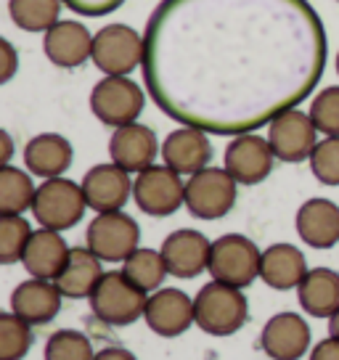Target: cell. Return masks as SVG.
Listing matches in <instances>:
<instances>
[{"label": "cell", "instance_id": "obj_31", "mask_svg": "<svg viewBox=\"0 0 339 360\" xmlns=\"http://www.w3.org/2000/svg\"><path fill=\"white\" fill-rule=\"evenodd\" d=\"M32 347L30 323L16 313L0 315V360H22Z\"/></svg>", "mask_w": 339, "mask_h": 360}, {"label": "cell", "instance_id": "obj_30", "mask_svg": "<svg viewBox=\"0 0 339 360\" xmlns=\"http://www.w3.org/2000/svg\"><path fill=\"white\" fill-rule=\"evenodd\" d=\"M30 238H32V228L22 214H3L0 217V262L3 265L19 262Z\"/></svg>", "mask_w": 339, "mask_h": 360}, {"label": "cell", "instance_id": "obj_17", "mask_svg": "<svg viewBox=\"0 0 339 360\" xmlns=\"http://www.w3.org/2000/svg\"><path fill=\"white\" fill-rule=\"evenodd\" d=\"M260 345L273 360H300L310 347V328L297 313H279L262 326Z\"/></svg>", "mask_w": 339, "mask_h": 360}, {"label": "cell", "instance_id": "obj_1", "mask_svg": "<svg viewBox=\"0 0 339 360\" xmlns=\"http://www.w3.org/2000/svg\"><path fill=\"white\" fill-rule=\"evenodd\" d=\"M143 45L151 101L215 135L297 109L326 67L324 22L307 0H162Z\"/></svg>", "mask_w": 339, "mask_h": 360}, {"label": "cell", "instance_id": "obj_19", "mask_svg": "<svg viewBox=\"0 0 339 360\" xmlns=\"http://www.w3.org/2000/svg\"><path fill=\"white\" fill-rule=\"evenodd\" d=\"M64 294L56 286V281H43V278H30L19 283L11 294V313H16L30 326H43L51 323L61 310Z\"/></svg>", "mask_w": 339, "mask_h": 360}, {"label": "cell", "instance_id": "obj_26", "mask_svg": "<svg viewBox=\"0 0 339 360\" xmlns=\"http://www.w3.org/2000/svg\"><path fill=\"white\" fill-rule=\"evenodd\" d=\"M300 304L313 318H331L339 310V273L328 268L307 270L302 283L297 286Z\"/></svg>", "mask_w": 339, "mask_h": 360}, {"label": "cell", "instance_id": "obj_32", "mask_svg": "<svg viewBox=\"0 0 339 360\" xmlns=\"http://www.w3.org/2000/svg\"><path fill=\"white\" fill-rule=\"evenodd\" d=\"M91 339L79 331H56L46 345V360H93Z\"/></svg>", "mask_w": 339, "mask_h": 360}, {"label": "cell", "instance_id": "obj_36", "mask_svg": "<svg viewBox=\"0 0 339 360\" xmlns=\"http://www.w3.org/2000/svg\"><path fill=\"white\" fill-rule=\"evenodd\" d=\"M0 82H8V79L16 75V64H19V58H16V51H13V45L8 40H0Z\"/></svg>", "mask_w": 339, "mask_h": 360}, {"label": "cell", "instance_id": "obj_15", "mask_svg": "<svg viewBox=\"0 0 339 360\" xmlns=\"http://www.w3.org/2000/svg\"><path fill=\"white\" fill-rule=\"evenodd\" d=\"M159 252L165 257L170 276H175V278H196L199 273L210 268L212 244L199 231L181 228V231H175V233H170L165 238Z\"/></svg>", "mask_w": 339, "mask_h": 360}, {"label": "cell", "instance_id": "obj_14", "mask_svg": "<svg viewBox=\"0 0 339 360\" xmlns=\"http://www.w3.org/2000/svg\"><path fill=\"white\" fill-rule=\"evenodd\" d=\"M143 318L157 337H181L196 323L193 300L181 289H157L148 297Z\"/></svg>", "mask_w": 339, "mask_h": 360}, {"label": "cell", "instance_id": "obj_11", "mask_svg": "<svg viewBox=\"0 0 339 360\" xmlns=\"http://www.w3.org/2000/svg\"><path fill=\"white\" fill-rule=\"evenodd\" d=\"M268 141H271L276 159L297 165V162L310 159L313 154L318 143V127L313 124L310 114L300 112V109H286L271 122Z\"/></svg>", "mask_w": 339, "mask_h": 360}, {"label": "cell", "instance_id": "obj_2", "mask_svg": "<svg viewBox=\"0 0 339 360\" xmlns=\"http://www.w3.org/2000/svg\"><path fill=\"white\" fill-rule=\"evenodd\" d=\"M196 326L210 337H231L247 323L249 304L241 289L220 281L204 283L193 297Z\"/></svg>", "mask_w": 339, "mask_h": 360}, {"label": "cell", "instance_id": "obj_24", "mask_svg": "<svg viewBox=\"0 0 339 360\" xmlns=\"http://www.w3.org/2000/svg\"><path fill=\"white\" fill-rule=\"evenodd\" d=\"M307 276L305 255L292 244H273L262 252L260 278L276 292L297 289Z\"/></svg>", "mask_w": 339, "mask_h": 360}, {"label": "cell", "instance_id": "obj_41", "mask_svg": "<svg viewBox=\"0 0 339 360\" xmlns=\"http://www.w3.org/2000/svg\"><path fill=\"white\" fill-rule=\"evenodd\" d=\"M337 75H339V53H337Z\"/></svg>", "mask_w": 339, "mask_h": 360}, {"label": "cell", "instance_id": "obj_8", "mask_svg": "<svg viewBox=\"0 0 339 360\" xmlns=\"http://www.w3.org/2000/svg\"><path fill=\"white\" fill-rule=\"evenodd\" d=\"M133 199L141 207V212L151 217H167L186 204V183L167 165H151L148 169L138 172L133 183Z\"/></svg>", "mask_w": 339, "mask_h": 360}, {"label": "cell", "instance_id": "obj_27", "mask_svg": "<svg viewBox=\"0 0 339 360\" xmlns=\"http://www.w3.org/2000/svg\"><path fill=\"white\" fill-rule=\"evenodd\" d=\"M61 6V0H8V13L24 32H48L58 24Z\"/></svg>", "mask_w": 339, "mask_h": 360}, {"label": "cell", "instance_id": "obj_28", "mask_svg": "<svg viewBox=\"0 0 339 360\" xmlns=\"http://www.w3.org/2000/svg\"><path fill=\"white\" fill-rule=\"evenodd\" d=\"M34 193L32 178L19 167L0 169V214H22L24 210H32Z\"/></svg>", "mask_w": 339, "mask_h": 360}, {"label": "cell", "instance_id": "obj_6", "mask_svg": "<svg viewBox=\"0 0 339 360\" xmlns=\"http://www.w3.org/2000/svg\"><path fill=\"white\" fill-rule=\"evenodd\" d=\"M143 37L127 24H106L93 37V64L106 77H127L136 67H143Z\"/></svg>", "mask_w": 339, "mask_h": 360}, {"label": "cell", "instance_id": "obj_39", "mask_svg": "<svg viewBox=\"0 0 339 360\" xmlns=\"http://www.w3.org/2000/svg\"><path fill=\"white\" fill-rule=\"evenodd\" d=\"M0 141H3V159H0V162H3V167H6V165H8V159H11V154H13L11 135L3 130V133H0Z\"/></svg>", "mask_w": 339, "mask_h": 360}, {"label": "cell", "instance_id": "obj_40", "mask_svg": "<svg viewBox=\"0 0 339 360\" xmlns=\"http://www.w3.org/2000/svg\"><path fill=\"white\" fill-rule=\"evenodd\" d=\"M328 334L339 339V310L331 315V318H328Z\"/></svg>", "mask_w": 339, "mask_h": 360}, {"label": "cell", "instance_id": "obj_25", "mask_svg": "<svg viewBox=\"0 0 339 360\" xmlns=\"http://www.w3.org/2000/svg\"><path fill=\"white\" fill-rule=\"evenodd\" d=\"M101 278V259L88 247H75L69 252L67 268L61 270V276L56 278V286L69 300H82V297H91Z\"/></svg>", "mask_w": 339, "mask_h": 360}, {"label": "cell", "instance_id": "obj_7", "mask_svg": "<svg viewBox=\"0 0 339 360\" xmlns=\"http://www.w3.org/2000/svg\"><path fill=\"white\" fill-rule=\"evenodd\" d=\"M236 180L226 167H207L186 183V210L199 220H220L236 204Z\"/></svg>", "mask_w": 339, "mask_h": 360}, {"label": "cell", "instance_id": "obj_37", "mask_svg": "<svg viewBox=\"0 0 339 360\" xmlns=\"http://www.w3.org/2000/svg\"><path fill=\"white\" fill-rule=\"evenodd\" d=\"M310 360H339V339L328 337L324 342H318L316 347H313Z\"/></svg>", "mask_w": 339, "mask_h": 360}, {"label": "cell", "instance_id": "obj_4", "mask_svg": "<svg viewBox=\"0 0 339 360\" xmlns=\"http://www.w3.org/2000/svg\"><path fill=\"white\" fill-rule=\"evenodd\" d=\"M260 259L262 252L255 247L252 238L241 233H228L212 241L207 273L212 276V281L247 289L249 283H255V278H260Z\"/></svg>", "mask_w": 339, "mask_h": 360}, {"label": "cell", "instance_id": "obj_20", "mask_svg": "<svg viewBox=\"0 0 339 360\" xmlns=\"http://www.w3.org/2000/svg\"><path fill=\"white\" fill-rule=\"evenodd\" d=\"M46 56L61 69L82 67L93 56V37L88 27L79 22H58L46 32L43 40Z\"/></svg>", "mask_w": 339, "mask_h": 360}, {"label": "cell", "instance_id": "obj_9", "mask_svg": "<svg viewBox=\"0 0 339 360\" xmlns=\"http://www.w3.org/2000/svg\"><path fill=\"white\" fill-rule=\"evenodd\" d=\"M143 90L127 77H103L101 82H96L91 93L93 114L114 130L136 122L143 112Z\"/></svg>", "mask_w": 339, "mask_h": 360}, {"label": "cell", "instance_id": "obj_21", "mask_svg": "<svg viewBox=\"0 0 339 360\" xmlns=\"http://www.w3.org/2000/svg\"><path fill=\"white\" fill-rule=\"evenodd\" d=\"M72 249L67 247L64 236L51 228H40L32 231V238L24 249V268L32 278H43V281H56L61 270L67 268V259Z\"/></svg>", "mask_w": 339, "mask_h": 360}, {"label": "cell", "instance_id": "obj_29", "mask_svg": "<svg viewBox=\"0 0 339 360\" xmlns=\"http://www.w3.org/2000/svg\"><path fill=\"white\" fill-rule=\"evenodd\" d=\"M122 273L136 283L141 292H157L165 276H167V265H165V257L162 252H154V249H141L138 247L130 257L124 259Z\"/></svg>", "mask_w": 339, "mask_h": 360}, {"label": "cell", "instance_id": "obj_33", "mask_svg": "<svg viewBox=\"0 0 339 360\" xmlns=\"http://www.w3.org/2000/svg\"><path fill=\"white\" fill-rule=\"evenodd\" d=\"M310 120L318 127V133H324L326 138H339V85L324 88L313 98Z\"/></svg>", "mask_w": 339, "mask_h": 360}, {"label": "cell", "instance_id": "obj_12", "mask_svg": "<svg viewBox=\"0 0 339 360\" xmlns=\"http://www.w3.org/2000/svg\"><path fill=\"white\" fill-rule=\"evenodd\" d=\"M276 154L268 138L255 133L236 135L226 148V169L241 186H257L271 175Z\"/></svg>", "mask_w": 339, "mask_h": 360}, {"label": "cell", "instance_id": "obj_22", "mask_svg": "<svg viewBox=\"0 0 339 360\" xmlns=\"http://www.w3.org/2000/svg\"><path fill=\"white\" fill-rule=\"evenodd\" d=\"M297 233L313 249H331L339 244V207L328 199H307L297 210Z\"/></svg>", "mask_w": 339, "mask_h": 360}, {"label": "cell", "instance_id": "obj_10", "mask_svg": "<svg viewBox=\"0 0 339 360\" xmlns=\"http://www.w3.org/2000/svg\"><path fill=\"white\" fill-rule=\"evenodd\" d=\"M141 228L124 212L96 214L88 225V249L101 262H124L138 249Z\"/></svg>", "mask_w": 339, "mask_h": 360}, {"label": "cell", "instance_id": "obj_3", "mask_svg": "<svg viewBox=\"0 0 339 360\" xmlns=\"http://www.w3.org/2000/svg\"><path fill=\"white\" fill-rule=\"evenodd\" d=\"M88 300H91L93 315L101 323H109V326H130V323H136L138 318H143L148 302L146 292H141L122 270L103 273V278L98 281V286L93 289Z\"/></svg>", "mask_w": 339, "mask_h": 360}, {"label": "cell", "instance_id": "obj_16", "mask_svg": "<svg viewBox=\"0 0 339 360\" xmlns=\"http://www.w3.org/2000/svg\"><path fill=\"white\" fill-rule=\"evenodd\" d=\"M162 159L170 169H175L178 175H196L202 169L210 167L212 162V143L204 130L199 127H186L172 130L162 143Z\"/></svg>", "mask_w": 339, "mask_h": 360}, {"label": "cell", "instance_id": "obj_13", "mask_svg": "<svg viewBox=\"0 0 339 360\" xmlns=\"http://www.w3.org/2000/svg\"><path fill=\"white\" fill-rule=\"evenodd\" d=\"M82 193L93 212H122L127 199L133 196V180L117 165H96L82 178Z\"/></svg>", "mask_w": 339, "mask_h": 360}, {"label": "cell", "instance_id": "obj_34", "mask_svg": "<svg viewBox=\"0 0 339 360\" xmlns=\"http://www.w3.org/2000/svg\"><path fill=\"white\" fill-rule=\"evenodd\" d=\"M310 169L324 186H339V138L318 141L310 154Z\"/></svg>", "mask_w": 339, "mask_h": 360}, {"label": "cell", "instance_id": "obj_5", "mask_svg": "<svg viewBox=\"0 0 339 360\" xmlns=\"http://www.w3.org/2000/svg\"><path fill=\"white\" fill-rule=\"evenodd\" d=\"M88 210L82 186H77L75 180L69 178H51L46 180L32 202V214L34 220L51 228V231H69L82 220V214Z\"/></svg>", "mask_w": 339, "mask_h": 360}, {"label": "cell", "instance_id": "obj_38", "mask_svg": "<svg viewBox=\"0 0 339 360\" xmlns=\"http://www.w3.org/2000/svg\"><path fill=\"white\" fill-rule=\"evenodd\" d=\"M93 360H136V355L122 347H106V349H101V352H96Z\"/></svg>", "mask_w": 339, "mask_h": 360}, {"label": "cell", "instance_id": "obj_23", "mask_svg": "<svg viewBox=\"0 0 339 360\" xmlns=\"http://www.w3.org/2000/svg\"><path fill=\"white\" fill-rule=\"evenodd\" d=\"M72 143L58 133L34 135L24 146V165L27 169L43 180L61 178L72 165Z\"/></svg>", "mask_w": 339, "mask_h": 360}, {"label": "cell", "instance_id": "obj_18", "mask_svg": "<svg viewBox=\"0 0 339 360\" xmlns=\"http://www.w3.org/2000/svg\"><path fill=\"white\" fill-rule=\"evenodd\" d=\"M157 135L146 124H124L117 127L109 141V154L117 167L124 172H143L157 159Z\"/></svg>", "mask_w": 339, "mask_h": 360}, {"label": "cell", "instance_id": "obj_35", "mask_svg": "<svg viewBox=\"0 0 339 360\" xmlns=\"http://www.w3.org/2000/svg\"><path fill=\"white\" fill-rule=\"evenodd\" d=\"M69 11L79 13V16H91V19H98V16H106V13L117 11L124 0H61Z\"/></svg>", "mask_w": 339, "mask_h": 360}]
</instances>
